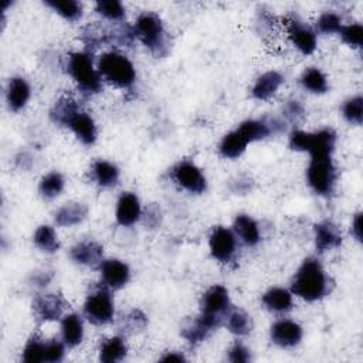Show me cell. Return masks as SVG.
I'll list each match as a JSON object with an SVG mask.
<instances>
[{"label":"cell","mask_w":363,"mask_h":363,"mask_svg":"<svg viewBox=\"0 0 363 363\" xmlns=\"http://www.w3.org/2000/svg\"><path fill=\"white\" fill-rule=\"evenodd\" d=\"M332 286L330 277L316 257L305 258L291 281V292L306 302L323 299L330 294Z\"/></svg>","instance_id":"cell-1"},{"label":"cell","mask_w":363,"mask_h":363,"mask_svg":"<svg viewBox=\"0 0 363 363\" xmlns=\"http://www.w3.org/2000/svg\"><path fill=\"white\" fill-rule=\"evenodd\" d=\"M65 69L84 96H92L102 91V78L94 65L89 51H74L67 55Z\"/></svg>","instance_id":"cell-2"},{"label":"cell","mask_w":363,"mask_h":363,"mask_svg":"<svg viewBox=\"0 0 363 363\" xmlns=\"http://www.w3.org/2000/svg\"><path fill=\"white\" fill-rule=\"evenodd\" d=\"M133 27L135 37L147 48L155 57H166L170 51L169 34L164 28L162 18L153 11L140 13Z\"/></svg>","instance_id":"cell-3"},{"label":"cell","mask_w":363,"mask_h":363,"mask_svg":"<svg viewBox=\"0 0 363 363\" xmlns=\"http://www.w3.org/2000/svg\"><path fill=\"white\" fill-rule=\"evenodd\" d=\"M102 81L121 89H132L136 82V69L132 61L122 52H104L96 61Z\"/></svg>","instance_id":"cell-4"},{"label":"cell","mask_w":363,"mask_h":363,"mask_svg":"<svg viewBox=\"0 0 363 363\" xmlns=\"http://www.w3.org/2000/svg\"><path fill=\"white\" fill-rule=\"evenodd\" d=\"M336 139V132L332 128H322L315 132L294 129L289 133L288 145L295 152H306L309 156H323L333 155Z\"/></svg>","instance_id":"cell-5"},{"label":"cell","mask_w":363,"mask_h":363,"mask_svg":"<svg viewBox=\"0 0 363 363\" xmlns=\"http://www.w3.org/2000/svg\"><path fill=\"white\" fill-rule=\"evenodd\" d=\"M337 170L332 155L311 156L306 167V183L309 189L322 197H329L336 187Z\"/></svg>","instance_id":"cell-6"},{"label":"cell","mask_w":363,"mask_h":363,"mask_svg":"<svg viewBox=\"0 0 363 363\" xmlns=\"http://www.w3.org/2000/svg\"><path fill=\"white\" fill-rule=\"evenodd\" d=\"M233 308L230 292L224 285L216 284L207 288V291L201 295L200 299V316L214 329L217 330L221 325H224L225 316Z\"/></svg>","instance_id":"cell-7"},{"label":"cell","mask_w":363,"mask_h":363,"mask_svg":"<svg viewBox=\"0 0 363 363\" xmlns=\"http://www.w3.org/2000/svg\"><path fill=\"white\" fill-rule=\"evenodd\" d=\"M82 313L85 319L92 325L102 326L111 323L115 316V305L111 289L102 282L92 286L84 301Z\"/></svg>","instance_id":"cell-8"},{"label":"cell","mask_w":363,"mask_h":363,"mask_svg":"<svg viewBox=\"0 0 363 363\" xmlns=\"http://www.w3.org/2000/svg\"><path fill=\"white\" fill-rule=\"evenodd\" d=\"M172 180L190 194H203L207 190V179L201 169L190 162L180 160L170 170Z\"/></svg>","instance_id":"cell-9"},{"label":"cell","mask_w":363,"mask_h":363,"mask_svg":"<svg viewBox=\"0 0 363 363\" xmlns=\"http://www.w3.org/2000/svg\"><path fill=\"white\" fill-rule=\"evenodd\" d=\"M208 248L216 261L223 264L233 262L238 251V242L234 231L223 225L214 227L208 237Z\"/></svg>","instance_id":"cell-10"},{"label":"cell","mask_w":363,"mask_h":363,"mask_svg":"<svg viewBox=\"0 0 363 363\" xmlns=\"http://www.w3.org/2000/svg\"><path fill=\"white\" fill-rule=\"evenodd\" d=\"M67 306L68 302L65 298L57 292L38 294L33 299L34 318L41 323L61 320Z\"/></svg>","instance_id":"cell-11"},{"label":"cell","mask_w":363,"mask_h":363,"mask_svg":"<svg viewBox=\"0 0 363 363\" xmlns=\"http://www.w3.org/2000/svg\"><path fill=\"white\" fill-rule=\"evenodd\" d=\"M285 24L292 45L303 55L313 54L318 45L316 31L305 21H302L298 16H289Z\"/></svg>","instance_id":"cell-12"},{"label":"cell","mask_w":363,"mask_h":363,"mask_svg":"<svg viewBox=\"0 0 363 363\" xmlns=\"http://www.w3.org/2000/svg\"><path fill=\"white\" fill-rule=\"evenodd\" d=\"M303 337L302 326L292 319H278L271 325L269 339L271 342L281 349H294L296 347Z\"/></svg>","instance_id":"cell-13"},{"label":"cell","mask_w":363,"mask_h":363,"mask_svg":"<svg viewBox=\"0 0 363 363\" xmlns=\"http://www.w3.org/2000/svg\"><path fill=\"white\" fill-rule=\"evenodd\" d=\"M64 128H68L74 133V136L85 146H92L98 139V129L95 121L82 108H78L67 119Z\"/></svg>","instance_id":"cell-14"},{"label":"cell","mask_w":363,"mask_h":363,"mask_svg":"<svg viewBox=\"0 0 363 363\" xmlns=\"http://www.w3.org/2000/svg\"><path fill=\"white\" fill-rule=\"evenodd\" d=\"M98 268L101 274V282L111 291L122 289L130 281L129 265L118 258L104 259Z\"/></svg>","instance_id":"cell-15"},{"label":"cell","mask_w":363,"mask_h":363,"mask_svg":"<svg viewBox=\"0 0 363 363\" xmlns=\"http://www.w3.org/2000/svg\"><path fill=\"white\" fill-rule=\"evenodd\" d=\"M140 200L135 193L125 191L119 196L115 207V220L122 227H132L142 218Z\"/></svg>","instance_id":"cell-16"},{"label":"cell","mask_w":363,"mask_h":363,"mask_svg":"<svg viewBox=\"0 0 363 363\" xmlns=\"http://www.w3.org/2000/svg\"><path fill=\"white\" fill-rule=\"evenodd\" d=\"M69 258L78 265L99 267L104 261V247L94 240H84L71 247Z\"/></svg>","instance_id":"cell-17"},{"label":"cell","mask_w":363,"mask_h":363,"mask_svg":"<svg viewBox=\"0 0 363 363\" xmlns=\"http://www.w3.org/2000/svg\"><path fill=\"white\" fill-rule=\"evenodd\" d=\"M315 248L318 252L336 250L342 245V233L332 220H322L313 227Z\"/></svg>","instance_id":"cell-18"},{"label":"cell","mask_w":363,"mask_h":363,"mask_svg":"<svg viewBox=\"0 0 363 363\" xmlns=\"http://www.w3.org/2000/svg\"><path fill=\"white\" fill-rule=\"evenodd\" d=\"M31 96V86L23 77H13L7 82L6 102L11 112H20L26 108Z\"/></svg>","instance_id":"cell-19"},{"label":"cell","mask_w":363,"mask_h":363,"mask_svg":"<svg viewBox=\"0 0 363 363\" xmlns=\"http://www.w3.org/2000/svg\"><path fill=\"white\" fill-rule=\"evenodd\" d=\"M262 306L272 313H288L294 308V294L282 286H272L261 296Z\"/></svg>","instance_id":"cell-20"},{"label":"cell","mask_w":363,"mask_h":363,"mask_svg":"<svg viewBox=\"0 0 363 363\" xmlns=\"http://www.w3.org/2000/svg\"><path fill=\"white\" fill-rule=\"evenodd\" d=\"M91 180L101 189H112L119 183L121 172L119 167L105 159H98L91 164L89 169Z\"/></svg>","instance_id":"cell-21"},{"label":"cell","mask_w":363,"mask_h":363,"mask_svg":"<svg viewBox=\"0 0 363 363\" xmlns=\"http://www.w3.org/2000/svg\"><path fill=\"white\" fill-rule=\"evenodd\" d=\"M233 231L244 245L255 247L261 241L259 224L248 214H238L233 223Z\"/></svg>","instance_id":"cell-22"},{"label":"cell","mask_w":363,"mask_h":363,"mask_svg":"<svg viewBox=\"0 0 363 363\" xmlns=\"http://www.w3.org/2000/svg\"><path fill=\"white\" fill-rule=\"evenodd\" d=\"M61 340L65 343L67 347H77L84 340V320L81 315L71 312L61 318Z\"/></svg>","instance_id":"cell-23"},{"label":"cell","mask_w":363,"mask_h":363,"mask_svg":"<svg viewBox=\"0 0 363 363\" xmlns=\"http://www.w3.org/2000/svg\"><path fill=\"white\" fill-rule=\"evenodd\" d=\"M284 84V77L278 71H267L261 74L251 86V96L257 101H267L274 96Z\"/></svg>","instance_id":"cell-24"},{"label":"cell","mask_w":363,"mask_h":363,"mask_svg":"<svg viewBox=\"0 0 363 363\" xmlns=\"http://www.w3.org/2000/svg\"><path fill=\"white\" fill-rule=\"evenodd\" d=\"M88 216V206L81 201H69L54 213V223L58 227H74L81 224Z\"/></svg>","instance_id":"cell-25"},{"label":"cell","mask_w":363,"mask_h":363,"mask_svg":"<svg viewBox=\"0 0 363 363\" xmlns=\"http://www.w3.org/2000/svg\"><path fill=\"white\" fill-rule=\"evenodd\" d=\"M99 360L102 363H116L126 357L128 354V345L123 336H112L105 339L98 350Z\"/></svg>","instance_id":"cell-26"},{"label":"cell","mask_w":363,"mask_h":363,"mask_svg":"<svg viewBox=\"0 0 363 363\" xmlns=\"http://www.w3.org/2000/svg\"><path fill=\"white\" fill-rule=\"evenodd\" d=\"M214 332V329L200 316L197 315L193 319H189L184 322V325L182 326V336L191 345V346H197L201 342H204L211 333Z\"/></svg>","instance_id":"cell-27"},{"label":"cell","mask_w":363,"mask_h":363,"mask_svg":"<svg viewBox=\"0 0 363 363\" xmlns=\"http://www.w3.org/2000/svg\"><path fill=\"white\" fill-rule=\"evenodd\" d=\"M248 145L250 143L247 142V139L235 128L234 130L223 136V139L218 143V153L224 159H238L245 152Z\"/></svg>","instance_id":"cell-28"},{"label":"cell","mask_w":363,"mask_h":363,"mask_svg":"<svg viewBox=\"0 0 363 363\" xmlns=\"http://www.w3.org/2000/svg\"><path fill=\"white\" fill-rule=\"evenodd\" d=\"M224 325L233 335L238 337L250 335L254 328L252 318L241 308H231L225 316Z\"/></svg>","instance_id":"cell-29"},{"label":"cell","mask_w":363,"mask_h":363,"mask_svg":"<svg viewBox=\"0 0 363 363\" xmlns=\"http://www.w3.org/2000/svg\"><path fill=\"white\" fill-rule=\"evenodd\" d=\"M299 84L305 91L315 94V95L326 94L329 89L328 77L316 67L306 68L299 78Z\"/></svg>","instance_id":"cell-30"},{"label":"cell","mask_w":363,"mask_h":363,"mask_svg":"<svg viewBox=\"0 0 363 363\" xmlns=\"http://www.w3.org/2000/svg\"><path fill=\"white\" fill-rule=\"evenodd\" d=\"M33 242L41 252L45 254H54L61 247L55 230L48 224H41L37 227L33 235Z\"/></svg>","instance_id":"cell-31"},{"label":"cell","mask_w":363,"mask_h":363,"mask_svg":"<svg viewBox=\"0 0 363 363\" xmlns=\"http://www.w3.org/2000/svg\"><path fill=\"white\" fill-rule=\"evenodd\" d=\"M65 187V179L60 172H50L41 177L38 183V193L44 200H54Z\"/></svg>","instance_id":"cell-32"},{"label":"cell","mask_w":363,"mask_h":363,"mask_svg":"<svg viewBox=\"0 0 363 363\" xmlns=\"http://www.w3.org/2000/svg\"><path fill=\"white\" fill-rule=\"evenodd\" d=\"M81 108V105L71 96H61L60 99L55 101V104L52 105V108L50 109V119L58 125V126H64L67 119L78 109Z\"/></svg>","instance_id":"cell-33"},{"label":"cell","mask_w":363,"mask_h":363,"mask_svg":"<svg viewBox=\"0 0 363 363\" xmlns=\"http://www.w3.org/2000/svg\"><path fill=\"white\" fill-rule=\"evenodd\" d=\"M45 6L52 9L67 21H77L82 17V4L77 0H45Z\"/></svg>","instance_id":"cell-34"},{"label":"cell","mask_w":363,"mask_h":363,"mask_svg":"<svg viewBox=\"0 0 363 363\" xmlns=\"http://www.w3.org/2000/svg\"><path fill=\"white\" fill-rule=\"evenodd\" d=\"M95 11L112 23H122L126 16L125 6L118 0H98L95 3Z\"/></svg>","instance_id":"cell-35"},{"label":"cell","mask_w":363,"mask_h":363,"mask_svg":"<svg viewBox=\"0 0 363 363\" xmlns=\"http://www.w3.org/2000/svg\"><path fill=\"white\" fill-rule=\"evenodd\" d=\"M343 119L354 126H360L363 122V98L360 94L347 98L342 104Z\"/></svg>","instance_id":"cell-36"},{"label":"cell","mask_w":363,"mask_h":363,"mask_svg":"<svg viewBox=\"0 0 363 363\" xmlns=\"http://www.w3.org/2000/svg\"><path fill=\"white\" fill-rule=\"evenodd\" d=\"M45 342L43 337L38 335H33L21 353V360L24 363H41L44 362V354H45Z\"/></svg>","instance_id":"cell-37"},{"label":"cell","mask_w":363,"mask_h":363,"mask_svg":"<svg viewBox=\"0 0 363 363\" xmlns=\"http://www.w3.org/2000/svg\"><path fill=\"white\" fill-rule=\"evenodd\" d=\"M343 26V20H342V16L337 14L336 11H325L322 13L318 20H316V24H315V31L318 33H322V34H339L340 28Z\"/></svg>","instance_id":"cell-38"},{"label":"cell","mask_w":363,"mask_h":363,"mask_svg":"<svg viewBox=\"0 0 363 363\" xmlns=\"http://www.w3.org/2000/svg\"><path fill=\"white\" fill-rule=\"evenodd\" d=\"M147 325V318L140 309L129 311L121 322V329L126 335H135L142 332Z\"/></svg>","instance_id":"cell-39"},{"label":"cell","mask_w":363,"mask_h":363,"mask_svg":"<svg viewBox=\"0 0 363 363\" xmlns=\"http://www.w3.org/2000/svg\"><path fill=\"white\" fill-rule=\"evenodd\" d=\"M339 35L346 45L352 48H360L363 43V27L360 23L343 24L339 31Z\"/></svg>","instance_id":"cell-40"},{"label":"cell","mask_w":363,"mask_h":363,"mask_svg":"<svg viewBox=\"0 0 363 363\" xmlns=\"http://www.w3.org/2000/svg\"><path fill=\"white\" fill-rule=\"evenodd\" d=\"M305 115H306L305 108L298 99H289L282 106V116H284L285 123L298 125L299 122L303 121Z\"/></svg>","instance_id":"cell-41"},{"label":"cell","mask_w":363,"mask_h":363,"mask_svg":"<svg viewBox=\"0 0 363 363\" xmlns=\"http://www.w3.org/2000/svg\"><path fill=\"white\" fill-rule=\"evenodd\" d=\"M65 343L58 339H50L45 342V354L44 362L47 363H60L65 357Z\"/></svg>","instance_id":"cell-42"},{"label":"cell","mask_w":363,"mask_h":363,"mask_svg":"<svg viewBox=\"0 0 363 363\" xmlns=\"http://www.w3.org/2000/svg\"><path fill=\"white\" fill-rule=\"evenodd\" d=\"M162 208L156 203L147 204V207L142 211V221L146 225V228H157L162 224Z\"/></svg>","instance_id":"cell-43"},{"label":"cell","mask_w":363,"mask_h":363,"mask_svg":"<svg viewBox=\"0 0 363 363\" xmlns=\"http://www.w3.org/2000/svg\"><path fill=\"white\" fill-rule=\"evenodd\" d=\"M227 360L231 363H248L252 360L251 352L247 346H244L240 342H235L228 350H227Z\"/></svg>","instance_id":"cell-44"},{"label":"cell","mask_w":363,"mask_h":363,"mask_svg":"<svg viewBox=\"0 0 363 363\" xmlns=\"http://www.w3.org/2000/svg\"><path fill=\"white\" fill-rule=\"evenodd\" d=\"M230 189L235 194H247L252 190V180L247 176H238L230 183Z\"/></svg>","instance_id":"cell-45"},{"label":"cell","mask_w":363,"mask_h":363,"mask_svg":"<svg viewBox=\"0 0 363 363\" xmlns=\"http://www.w3.org/2000/svg\"><path fill=\"white\" fill-rule=\"evenodd\" d=\"M54 278V272L48 271V269H41V271H35L31 274L30 278V284L37 286V288H45L51 279Z\"/></svg>","instance_id":"cell-46"},{"label":"cell","mask_w":363,"mask_h":363,"mask_svg":"<svg viewBox=\"0 0 363 363\" xmlns=\"http://www.w3.org/2000/svg\"><path fill=\"white\" fill-rule=\"evenodd\" d=\"M350 233L354 237V240L357 242H362V213H356L352 218V224H350Z\"/></svg>","instance_id":"cell-47"},{"label":"cell","mask_w":363,"mask_h":363,"mask_svg":"<svg viewBox=\"0 0 363 363\" xmlns=\"http://www.w3.org/2000/svg\"><path fill=\"white\" fill-rule=\"evenodd\" d=\"M14 163L18 169L21 170H28L33 164V156L28 153V152H20L16 159H14Z\"/></svg>","instance_id":"cell-48"},{"label":"cell","mask_w":363,"mask_h":363,"mask_svg":"<svg viewBox=\"0 0 363 363\" xmlns=\"http://www.w3.org/2000/svg\"><path fill=\"white\" fill-rule=\"evenodd\" d=\"M159 360L160 362H166V363H169V362H172V363H183V362H186V357H184V354L182 352L170 350V352H166Z\"/></svg>","instance_id":"cell-49"}]
</instances>
